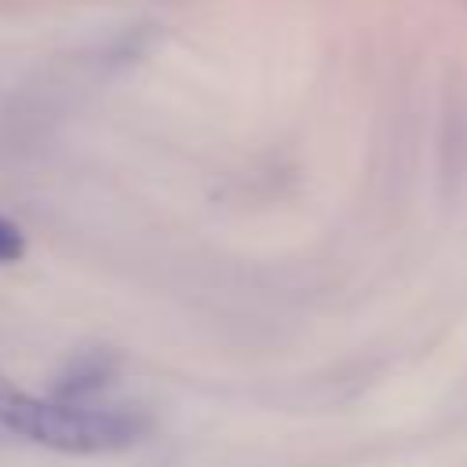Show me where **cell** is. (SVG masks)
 <instances>
[{"label":"cell","instance_id":"cell-1","mask_svg":"<svg viewBox=\"0 0 467 467\" xmlns=\"http://www.w3.org/2000/svg\"><path fill=\"white\" fill-rule=\"evenodd\" d=\"M0 427L58 452H113L146 431V416L135 409L36 398L0 376Z\"/></svg>","mask_w":467,"mask_h":467},{"label":"cell","instance_id":"cell-2","mask_svg":"<svg viewBox=\"0 0 467 467\" xmlns=\"http://www.w3.org/2000/svg\"><path fill=\"white\" fill-rule=\"evenodd\" d=\"M22 255H26V237H22V230H18L11 219L0 215V266L18 263Z\"/></svg>","mask_w":467,"mask_h":467},{"label":"cell","instance_id":"cell-3","mask_svg":"<svg viewBox=\"0 0 467 467\" xmlns=\"http://www.w3.org/2000/svg\"><path fill=\"white\" fill-rule=\"evenodd\" d=\"M463 4H467V0H463Z\"/></svg>","mask_w":467,"mask_h":467}]
</instances>
